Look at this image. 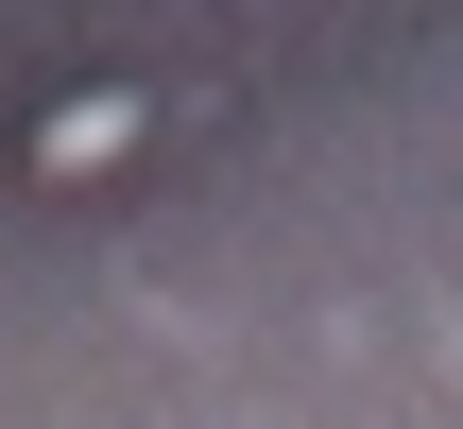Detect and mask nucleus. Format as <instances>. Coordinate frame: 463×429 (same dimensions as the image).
<instances>
[{"mask_svg": "<svg viewBox=\"0 0 463 429\" xmlns=\"http://www.w3.org/2000/svg\"><path fill=\"white\" fill-rule=\"evenodd\" d=\"M120 138H137V103H120V86H86V103H52V138H34V155H52V172H103Z\"/></svg>", "mask_w": 463, "mask_h": 429, "instance_id": "1", "label": "nucleus"}]
</instances>
